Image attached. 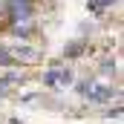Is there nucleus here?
Instances as JSON below:
<instances>
[{"instance_id": "9d476101", "label": "nucleus", "mask_w": 124, "mask_h": 124, "mask_svg": "<svg viewBox=\"0 0 124 124\" xmlns=\"http://www.w3.org/2000/svg\"><path fill=\"white\" fill-rule=\"evenodd\" d=\"M15 3H20V0H15Z\"/></svg>"}, {"instance_id": "423d86ee", "label": "nucleus", "mask_w": 124, "mask_h": 124, "mask_svg": "<svg viewBox=\"0 0 124 124\" xmlns=\"http://www.w3.org/2000/svg\"><path fill=\"white\" fill-rule=\"evenodd\" d=\"M81 49H84V43H72V46H69V49H66V55H78V52H81Z\"/></svg>"}, {"instance_id": "0eeeda50", "label": "nucleus", "mask_w": 124, "mask_h": 124, "mask_svg": "<svg viewBox=\"0 0 124 124\" xmlns=\"http://www.w3.org/2000/svg\"><path fill=\"white\" fill-rule=\"evenodd\" d=\"M9 12V0H0V15H6Z\"/></svg>"}, {"instance_id": "1a4fd4ad", "label": "nucleus", "mask_w": 124, "mask_h": 124, "mask_svg": "<svg viewBox=\"0 0 124 124\" xmlns=\"http://www.w3.org/2000/svg\"><path fill=\"white\" fill-rule=\"evenodd\" d=\"M0 95H6V81H0Z\"/></svg>"}, {"instance_id": "6e6552de", "label": "nucleus", "mask_w": 124, "mask_h": 124, "mask_svg": "<svg viewBox=\"0 0 124 124\" xmlns=\"http://www.w3.org/2000/svg\"><path fill=\"white\" fill-rule=\"evenodd\" d=\"M110 3H116V0H95V9L98 6H110Z\"/></svg>"}, {"instance_id": "39448f33", "label": "nucleus", "mask_w": 124, "mask_h": 124, "mask_svg": "<svg viewBox=\"0 0 124 124\" xmlns=\"http://www.w3.org/2000/svg\"><path fill=\"white\" fill-rule=\"evenodd\" d=\"M12 58H9V49H0V66H9Z\"/></svg>"}, {"instance_id": "f03ea898", "label": "nucleus", "mask_w": 124, "mask_h": 124, "mask_svg": "<svg viewBox=\"0 0 124 124\" xmlns=\"http://www.w3.org/2000/svg\"><path fill=\"white\" fill-rule=\"evenodd\" d=\"M9 58H12V63H15V61L35 63L38 58H40V52H38V49H29V46H15V49H9Z\"/></svg>"}, {"instance_id": "20e7f679", "label": "nucleus", "mask_w": 124, "mask_h": 124, "mask_svg": "<svg viewBox=\"0 0 124 124\" xmlns=\"http://www.w3.org/2000/svg\"><path fill=\"white\" fill-rule=\"evenodd\" d=\"M12 17H15V23H26L29 20V3L26 0H20V3H15V9H12Z\"/></svg>"}, {"instance_id": "7ed1b4c3", "label": "nucleus", "mask_w": 124, "mask_h": 124, "mask_svg": "<svg viewBox=\"0 0 124 124\" xmlns=\"http://www.w3.org/2000/svg\"><path fill=\"white\" fill-rule=\"evenodd\" d=\"M69 81H72V75H69L66 69H63V72L52 69V72H46V75H43V84H46V87H55V84H63V87H66Z\"/></svg>"}, {"instance_id": "f257e3e1", "label": "nucleus", "mask_w": 124, "mask_h": 124, "mask_svg": "<svg viewBox=\"0 0 124 124\" xmlns=\"http://www.w3.org/2000/svg\"><path fill=\"white\" fill-rule=\"evenodd\" d=\"M78 90L87 95L90 101H107V98H113V87H101V84H90V81L81 84Z\"/></svg>"}]
</instances>
